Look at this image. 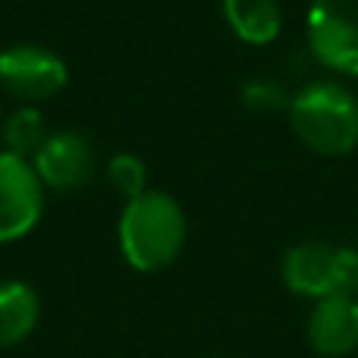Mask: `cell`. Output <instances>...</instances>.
Listing matches in <instances>:
<instances>
[{
	"instance_id": "1",
	"label": "cell",
	"mask_w": 358,
	"mask_h": 358,
	"mask_svg": "<svg viewBox=\"0 0 358 358\" xmlns=\"http://www.w3.org/2000/svg\"><path fill=\"white\" fill-rule=\"evenodd\" d=\"M189 220L170 192L148 189L123 204L117 220V242L126 264L138 273H157L182 255Z\"/></svg>"
},
{
	"instance_id": "2",
	"label": "cell",
	"mask_w": 358,
	"mask_h": 358,
	"mask_svg": "<svg viewBox=\"0 0 358 358\" xmlns=\"http://www.w3.org/2000/svg\"><path fill=\"white\" fill-rule=\"evenodd\" d=\"M292 132L305 148L324 157H343L358 148V101L340 82H311L289 101Z\"/></svg>"
},
{
	"instance_id": "3",
	"label": "cell",
	"mask_w": 358,
	"mask_h": 358,
	"mask_svg": "<svg viewBox=\"0 0 358 358\" xmlns=\"http://www.w3.org/2000/svg\"><path fill=\"white\" fill-rule=\"evenodd\" d=\"M283 283L289 292L302 299H330L349 296L358 286V252L334 242H299L283 255Z\"/></svg>"
},
{
	"instance_id": "4",
	"label": "cell",
	"mask_w": 358,
	"mask_h": 358,
	"mask_svg": "<svg viewBox=\"0 0 358 358\" xmlns=\"http://www.w3.org/2000/svg\"><path fill=\"white\" fill-rule=\"evenodd\" d=\"M69 82V69L57 50L44 44H10L0 50V92L16 98L19 104L41 107L57 98Z\"/></svg>"
},
{
	"instance_id": "5",
	"label": "cell",
	"mask_w": 358,
	"mask_h": 358,
	"mask_svg": "<svg viewBox=\"0 0 358 358\" xmlns=\"http://www.w3.org/2000/svg\"><path fill=\"white\" fill-rule=\"evenodd\" d=\"M305 29L324 66L358 76V0H311Z\"/></svg>"
},
{
	"instance_id": "6",
	"label": "cell",
	"mask_w": 358,
	"mask_h": 358,
	"mask_svg": "<svg viewBox=\"0 0 358 358\" xmlns=\"http://www.w3.org/2000/svg\"><path fill=\"white\" fill-rule=\"evenodd\" d=\"M44 182L31 161L0 148V245L19 242L38 227L44 214Z\"/></svg>"
},
{
	"instance_id": "7",
	"label": "cell",
	"mask_w": 358,
	"mask_h": 358,
	"mask_svg": "<svg viewBox=\"0 0 358 358\" xmlns=\"http://www.w3.org/2000/svg\"><path fill=\"white\" fill-rule=\"evenodd\" d=\"M38 179L50 192H76L94 176V148L76 129H50L48 142L31 157Z\"/></svg>"
},
{
	"instance_id": "8",
	"label": "cell",
	"mask_w": 358,
	"mask_h": 358,
	"mask_svg": "<svg viewBox=\"0 0 358 358\" xmlns=\"http://www.w3.org/2000/svg\"><path fill=\"white\" fill-rule=\"evenodd\" d=\"M308 346L324 358H343L358 349V296H330L308 315Z\"/></svg>"
},
{
	"instance_id": "9",
	"label": "cell",
	"mask_w": 358,
	"mask_h": 358,
	"mask_svg": "<svg viewBox=\"0 0 358 358\" xmlns=\"http://www.w3.org/2000/svg\"><path fill=\"white\" fill-rule=\"evenodd\" d=\"M41 321V296L25 280L0 283V349H13L35 334Z\"/></svg>"
},
{
	"instance_id": "10",
	"label": "cell",
	"mask_w": 358,
	"mask_h": 358,
	"mask_svg": "<svg viewBox=\"0 0 358 358\" xmlns=\"http://www.w3.org/2000/svg\"><path fill=\"white\" fill-rule=\"evenodd\" d=\"M223 19L245 44H271L283 31L280 0H223Z\"/></svg>"
},
{
	"instance_id": "11",
	"label": "cell",
	"mask_w": 358,
	"mask_h": 358,
	"mask_svg": "<svg viewBox=\"0 0 358 358\" xmlns=\"http://www.w3.org/2000/svg\"><path fill=\"white\" fill-rule=\"evenodd\" d=\"M48 136H50V126H48V120H44L41 107H31V104H19L16 110L3 120V126H0L3 151H10V155H16V157H25V161H31V157L38 155V148L48 142Z\"/></svg>"
},
{
	"instance_id": "12",
	"label": "cell",
	"mask_w": 358,
	"mask_h": 358,
	"mask_svg": "<svg viewBox=\"0 0 358 358\" xmlns=\"http://www.w3.org/2000/svg\"><path fill=\"white\" fill-rule=\"evenodd\" d=\"M104 176H107V182H110V189L117 192V195H123L126 201H129V198H138L142 192L151 189L148 167H145V161L138 155H132V151L113 155L104 167Z\"/></svg>"
},
{
	"instance_id": "13",
	"label": "cell",
	"mask_w": 358,
	"mask_h": 358,
	"mask_svg": "<svg viewBox=\"0 0 358 358\" xmlns=\"http://www.w3.org/2000/svg\"><path fill=\"white\" fill-rule=\"evenodd\" d=\"M242 101L255 113H277V110H289L292 94L277 79H252L242 88Z\"/></svg>"
},
{
	"instance_id": "14",
	"label": "cell",
	"mask_w": 358,
	"mask_h": 358,
	"mask_svg": "<svg viewBox=\"0 0 358 358\" xmlns=\"http://www.w3.org/2000/svg\"><path fill=\"white\" fill-rule=\"evenodd\" d=\"M355 296H358V286H355Z\"/></svg>"
}]
</instances>
